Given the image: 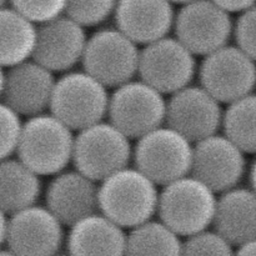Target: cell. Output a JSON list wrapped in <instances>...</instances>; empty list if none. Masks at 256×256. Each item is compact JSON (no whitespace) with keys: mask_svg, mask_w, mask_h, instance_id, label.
Listing matches in <instances>:
<instances>
[{"mask_svg":"<svg viewBox=\"0 0 256 256\" xmlns=\"http://www.w3.org/2000/svg\"><path fill=\"white\" fill-rule=\"evenodd\" d=\"M160 192L135 166L125 168L99 186V209L122 229H135L158 215Z\"/></svg>","mask_w":256,"mask_h":256,"instance_id":"6da1fadb","label":"cell"},{"mask_svg":"<svg viewBox=\"0 0 256 256\" xmlns=\"http://www.w3.org/2000/svg\"><path fill=\"white\" fill-rule=\"evenodd\" d=\"M74 132L52 112L26 119L16 158L40 176L68 170L74 156Z\"/></svg>","mask_w":256,"mask_h":256,"instance_id":"7a4b0ae2","label":"cell"},{"mask_svg":"<svg viewBox=\"0 0 256 256\" xmlns=\"http://www.w3.org/2000/svg\"><path fill=\"white\" fill-rule=\"evenodd\" d=\"M216 204V192L189 175L162 186L158 216L180 238H190L212 226Z\"/></svg>","mask_w":256,"mask_h":256,"instance_id":"3957f363","label":"cell"},{"mask_svg":"<svg viewBox=\"0 0 256 256\" xmlns=\"http://www.w3.org/2000/svg\"><path fill=\"white\" fill-rule=\"evenodd\" d=\"M109 102V89L105 85L85 70H72L56 80L49 112L79 132L104 122Z\"/></svg>","mask_w":256,"mask_h":256,"instance_id":"277c9868","label":"cell"},{"mask_svg":"<svg viewBox=\"0 0 256 256\" xmlns=\"http://www.w3.org/2000/svg\"><path fill=\"white\" fill-rule=\"evenodd\" d=\"M132 154V140L110 122H102L78 132L72 165L100 184L115 172L129 168Z\"/></svg>","mask_w":256,"mask_h":256,"instance_id":"5b68a950","label":"cell"},{"mask_svg":"<svg viewBox=\"0 0 256 256\" xmlns=\"http://www.w3.org/2000/svg\"><path fill=\"white\" fill-rule=\"evenodd\" d=\"M194 144L172 128L164 126L136 140L132 162L158 186L192 175Z\"/></svg>","mask_w":256,"mask_h":256,"instance_id":"8992f818","label":"cell"},{"mask_svg":"<svg viewBox=\"0 0 256 256\" xmlns=\"http://www.w3.org/2000/svg\"><path fill=\"white\" fill-rule=\"evenodd\" d=\"M142 49L116 28L100 29L88 40L82 70L108 89H116L139 74Z\"/></svg>","mask_w":256,"mask_h":256,"instance_id":"52a82bcc","label":"cell"},{"mask_svg":"<svg viewBox=\"0 0 256 256\" xmlns=\"http://www.w3.org/2000/svg\"><path fill=\"white\" fill-rule=\"evenodd\" d=\"M64 225L42 205L2 215V244L16 256H55L66 242Z\"/></svg>","mask_w":256,"mask_h":256,"instance_id":"ba28073f","label":"cell"},{"mask_svg":"<svg viewBox=\"0 0 256 256\" xmlns=\"http://www.w3.org/2000/svg\"><path fill=\"white\" fill-rule=\"evenodd\" d=\"M164 94L142 80H132L110 94L108 119L130 140L164 126L166 122Z\"/></svg>","mask_w":256,"mask_h":256,"instance_id":"9c48e42d","label":"cell"},{"mask_svg":"<svg viewBox=\"0 0 256 256\" xmlns=\"http://www.w3.org/2000/svg\"><path fill=\"white\" fill-rule=\"evenodd\" d=\"M234 26L232 14L214 2L194 0L176 12L174 32L195 56L205 58L229 45Z\"/></svg>","mask_w":256,"mask_h":256,"instance_id":"30bf717a","label":"cell"},{"mask_svg":"<svg viewBox=\"0 0 256 256\" xmlns=\"http://www.w3.org/2000/svg\"><path fill=\"white\" fill-rule=\"evenodd\" d=\"M200 86L222 104H232L256 88V62L236 45H226L202 59Z\"/></svg>","mask_w":256,"mask_h":256,"instance_id":"8fae6325","label":"cell"},{"mask_svg":"<svg viewBox=\"0 0 256 256\" xmlns=\"http://www.w3.org/2000/svg\"><path fill=\"white\" fill-rule=\"evenodd\" d=\"M198 69L196 56L175 36H166L142 49L139 79L164 95L190 86Z\"/></svg>","mask_w":256,"mask_h":256,"instance_id":"7c38bea8","label":"cell"},{"mask_svg":"<svg viewBox=\"0 0 256 256\" xmlns=\"http://www.w3.org/2000/svg\"><path fill=\"white\" fill-rule=\"evenodd\" d=\"M224 110L202 86L190 85L170 95L166 105L165 125L195 144L219 132Z\"/></svg>","mask_w":256,"mask_h":256,"instance_id":"4fadbf2b","label":"cell"},{"mask_svg":"<svg viewBox=\"0 0 256 256\" xmlns=\"http://www.w3.org/2000/svg\"><path fill=\"white\" fill-rule=\"evenodd\" d=\"M246 172L245 152L224 134L194 144L192 175L216 194L239 186Z\"/></svg>","mask_w":256,"mask_h":256,"instance_id":"5bb4252c","label":"cell"},{"mask_svg":"<svg viewBox=\"0 0 256 256\" xmlns=\"http://www.w3.org/2000/svg\"><path fill=\"white\" fill-rule=\"evenodd\" d=\"M56 79L35 60L2 69V104L28 119L50 110Z\"/></svg>","mask_w":256,"mask_h":256,"instance_id":"9a60e30c","label":"cell"},{"mask_svg":"<svg viewBox=\"0 0 256 256\" xmlns=\"http://www.w3.org/2000/svg\"><path fill=\"white\" fill-rule=\"evenodd\" d=\"M85 28L66 15L38 25L32 60L52 72H69L82 62L88 45Z\"/></svg>","mask_w":256,"mask_h":256,"instance_id":"2e32d148","label":"cell"},{"mask_svg":"<svg viewBox=\"0 0 256 256\" xmlns=\"http://www.w3.org/2000/svg\"><path fill=\"white\" fill-rule=\"evenodd\" d=\"M99 186L96 182L76 169L65 170L52 176L45 189V206L72 228L85 218L100 212Z\"/></svg>","mask_w":256,"mask_h":256,"instance_id":"e0dca14e","label":"cell"},{"mask_svg":"<svg viewBox=\"0 0 256 256\" xmlns=\"http://www.w3.org/2000/svg\"><path fill=\"white\" fill-rule=\"evenodd\" d=\"M176 12L169 0H119L115 28L138 45H149L169 36Z\"/></svg>","mask_w":256,"mask_h":256,"instance_id":"ac0fdd59","label":"cell"},{"mask_svg":"<svg viewBox=\"0 0 256 256\" xmlns=\"http://www.w3.org/2000/svg\"><path fill=\"white\" fill-rule=\"evenodd\" d=\"M212 229L234 248L256 240V192L238 186L218 198Z\"/></svg>","mask_w":256,"mask_h":256,"instance_id":"d6986e66","label":"cell"},{"mask_svg":"<svg viewBox=\"0 0 256 256\" xmlns=\"http://www.w3.org/2000/svg\"><path fill=\"white\" fill-rule=\"evenodd\" d=\"M128 235L124 229L102 212L85 218L69 228V256H125Z\"/></svg>","mask_w":256,"mask_h":256,"instance_id":"ffe728a7","label":"cell"},{"mask_svg":"<svg viewBox=\"0 0 256 256\" xmlns=\"http://www.w3.org/2000/svg\"><path fill=\"white\" fill-rule=\"evenodd\" d=\"M40 175L22 160H2L0 165V205L2 214L12 215L38 205L42 194Z\"/></svg>","mask_w":256,"mask_h":256,"instance_id":"44dd1931","label":"cell"},{"mask_svg":"<svg viewBox=\"0 0 256 256\" xmlns=\"http://www.w3.org/2000/svg\"><path fill=\"white\" fill-rule=\"evenodd\" d=\"M0 62L12 68L32 60L38 42V25L12 6L0 12Z\"/></svg>","mask_w":256,"mask_h":256,"instance_id":"7402d4cb","label":"cell"},{"mask_svg":"<svg viewBox=\"0 0 256 256\" xmlns=\"http://www.w3.org/2000/svg\"><path fill=\"white\" fill-rule=\"evenodd\" d=\"M182 242L160 220H150L130 230L125 256H182Z\"/></svg>","mask_w":256,"mask_h":256,"instance_id":"603a6c76","label":"cell"},{"mask_svg":"<svg viewBox=\"0 0 256 256\" xmlns=\"http://www.w3.org/2000/svg\"><path fill=\"white\" fill-rule=\"evenodd\" d=\"M222 134L245 154L256 155V94L229 104L224 110Z\"/></svg>","mask_w":256,"mask_h":256,"instance_id":"cb8c5ba5","label":"cell"},{"mask_svg":"<svg viewBox=\"0 0 256 256\" xmlns=\"http://www.w3.org/2000/svg\"><path fill=\"white\" fill-rule=\"evenodd\" d=\"M119 0H68L65 15L84 28L99 26L114 18Z\"/></svg>","mask_w":256,"mask_h":256,"instance_id":"d4e9b609","label":"cell"},{"mask_svg":"<svg viewBox=\"0 0 256 256\" xmlns=\"http://www.w3.org/2000/svg\"><path fill=\"white\" fill-rule=\"evenodd\" d=\"M182 256H235L234 246L215 230H206L186 238Z\"/></svg>","mask_w":256,"mask_h":256,"instance_id":"484cf974","label":"cell"},{"mask_svg":"<svg viewBox=\"0 0 256 256\" xmlns=\"http://www.w3.org/2000/svg\"><path fill=\"white\" fill-rule=\"evenodd\" d=\"M8 6L40 25L65 15L68 0H9Z\"/></svg>","mask_w":256,"mask_h":256,"instance_id":"4316f807","label":"cell"},{"mask_svg":"<svg viewBox=\"0 0 256 256\" xmlns=\"http://www.w3.org/2000/svg\"><path fill=\"white\" fill-rule=\"evenodd\" d=\"M22 115L18 114L6 105L0 106V158L2 160L10 159L12 155L16 154L18 148L20 145V140L24 130Z\"/></svg>","mask_w":256,"mask_h":256,"instance_id":"83f0119b","label":"cell"},{"mask_svg":"<svg viewBox=\"0 0 256 256\" xmlns=\"http://www.w3.org/2000/svg\"><path fill=\"white\" fill-rule=\"evenodd\" d=\"M234 39L235 45L256 62V5L235 20Z\"/></svg>","mask_w":256,"mask_h":256,"instance_id":"f1b7e54d","label":"cell"},{"mask_svg":"<svg viewBox=\"0 0 256 256\" xmlns=\"http://www.w3.org/2000/svg\"><path fill=\"white\" fill-rule=\"evenodd\" d=\"M212 2H214L230 14H234V12L242 14L256 5V0H212Z\"/></svg>","mask_w":256,"mask_h":256,"instance_id":"f546056e","label":"cell"},{"mask_svg":"<svg viewBox=\"0 0 256 256\" xmlns=\"http://www.w3.org/2000/svg\"><path fill=\"white\" fill-rule=\"evenodd\" d=\"M235 256H256V240L238 248Z\"/></svg>","mask_w":256,"mask_h":256,"instance_id":"4dcf8cb0","label":"cell"},{"mask_svg":"<svg viewBox=\"0 0 256 256\" xmlns=\"http://www.w3.org/2000/svg\"><path fill=\"white\" fill-rule=\"evenodd\" d=\"M249 180H250V188L256 192V158L254 162H252V166H250V172H249Z\"/></svg>","mask_w":256,"mask_h":256,"instance_id":"1f68e13d","label":"cell"},{"mask_svg":"<svg viewBox=\"0 0 256 256\" xmlns=\"http://www.w3.org/2000/svg\"><path fill=\"white\" fill-rule=\"evenodd\" d=\"M169 2H172V4L185 5V4H188V2H194V0H169Z\"/></svg>","mask_w":256,"mask_h":256,"instance_id":"d6a6232c","label":"cell"},{"mask_svg":"<svg viewBox=\"0 0 256 256\" xmlns=\"http://www.w3.org/2000/svg\"><path fill=\"white\" fill-rule=\"evenodd\" d=\"M0 256H16V255L12 254V252H9V250H8V249H4L2 252V255H0Z\"/></svg>","mask_w":256,"mask_h":256,"instance_id":"836d02e7","label":"cell"},{"mask_svg":"<svg viewBox=\"0 0 256 256\" xmlns=\"http://www.w3.org/2000/svg\"><path fill=\"white\" fill-rule=\"evenodd\" d=\"M8 4H9V0H2V8L8 6Z\"/></svg>","mask_w":256,"mask_h":256,"instance_id":"e575fe53","label":"cell"},{"mask_svg":"<svg viewBox=\"0 0 256 256\" xmlns=\"http://www.w3.org/2000/svg\"><path fill=\"white\" fill-rule=\"evenodd\" d=\"M55 256H69V255H60V254H58V255H55Z\"/></svg>","mask_w":256,"mask_h":256,"instance_id":"d590c367","label":"cell"}]
</instances>
